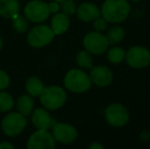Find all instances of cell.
<instances>
[{"mask_svg":"<svg viewBox=\"0 0 150 149\" xmlns=\"http://www.w3.org/2000/svg\"><path fill=\"white\" fill-rule=\"evenodd\" d=\"M131 4L128 0H104L100 7L101 16L109 24H120L129 18Z\"/></svg>","mask_w":150,"mask_h":149,"instance_id":"obj_1","label":"cell"},{"mask_svg":"<svg viewBox=\"0 0 150 149\" xmlns=\"http://www.w3.org/2000/svg\"><path fill=\"white\" fill-rule=\"evenodd\" d=\"M63 86L71 93L82 94L90 90L92 82L89 75L82 68H71L63 78Z\"/></svg>","mask_w":150,"mask_h":149,"instance_id":"obj_2","label":"cell"},{"mask_svg":"<svg viewBox=\"0 0 150 149\" xmlns=\"http://www.w3.org/2000/svg\"><path fill=\"white\" fill-rule=\"evenodd\" d=\"M40 103L48 110H57L62 107L67 100V93L64 88L60 86H48L44 87L39 95Z\"/></svg>","mask_w":150,"mask_h":149,"instance_id":"obj_3","label":"cell"},{"mask_svg":"<svg viewBox=\"0 0 150 149\" xmlns=\"http://www.w3.org/2000/svg\"><path fill=\"white\" fill-rule=\"evenodd\" d=\"M27 125H28L27 117L18 112H8L1 121L2 132L8 137H16L22 134L26 129Z\"/></svg>","mask_w":150,"mask_h":149,"instance_id":"obj_4","label":"cell"},{"mask_svg":"<svg viewBox=\"0 0 150 149\" xmlns=\"http://www.w3.org/2000/svg\"><path fill=\"white\" fill-rule=\"evenodd\" d=\"M104 119L109 126L113 128H122L130 121V112L122 103H111L105 108Z\"/></svg>","mask_w":150,"mask_h":149,"instance_id":"obj_5","label":"cell"},{"mask_svg":"<svg viewBox=\"0 0 150 149\" xmlns=\"http://www.w3.org/2000/svg\"><path fill=\"white\" fill-rule=\"evenodd\" d=\"M54 35L50 26L47 25H37L29 31L27 35L29 45L33 48H42L47 46L53 41Z\"/></svg>","mask_w":150,"mask_h":149,"instance_id":"obj_6","label":"cell"},{"mask_svg":"<svg viewBox=\"0 0 150 149\" xmlns=\"http://www.w3.org/2000/svg\"><path fill=\"white\" fill-rule=\"evenodd\" d=\"M84 49L89 51L93 55H101L109 48V43L106 36L102 32L93 31L89 32L83 38Z\"/></svg>","mask_w":150,"mask_h":149,"instance_id":"obj_7","label":"cell"},{"mask_svg":"<svg viewBox=\"0 0 150 149\" xmlns=\"http://www.w3.org/2000/svg\"><path fill=\"white\" fill-rule=\"evenodd\" d=\"M127 64L135 70H142L150 64V51L143 46H132L126 51Z\"/></svg>","mask_w":150,"mask_h":149,"instance_id":"obj_8","label":"cell"},{"mask_svg":"<svg viewBox=\"0 0 150 149\" xmlns=\"http://www.w3.org/2000/svg\"><path fill=\"white\" fill-rule=\"evenodd\" d=\"M24 16L30 22L35 24H41L45 22L50 16L48 3L43 0H31L25 6Z\"/></svg>","mask_w":150,"mask_h":149,"instance_id":"obj_9","label":"cell"},{"mask_svg":"<svg viewBox=\"0 0 150 149\" xmlns=\"http://www.w3.org/2000/svg\"><path fill=\"white\" fill-rule=\"evenodd\" d=\"M56 141L51 132L48 130H39L32 133L27 141L28 149H54Z\"/></svg>","mask_w":150,"mask_h":149,"instance_id":"obj_10","label":"cell"},{"mask_svg":"<svg viewBox=\"0 0 150 149\" xmlns=\"http://www.w3.org/2000/svg\"><path fill=\"white\" fill-rule=\"evenodd\" d=\"M52 135L56 142L69 145L76 141L79 136L77 129L69 123H56L52 126Z\"/></svg>","mask_w":150,"mask_h":149,"instance_id":"obj_11","label":"cell"},{"mask_svg":"<svg viewBox=\"0 0 150 149\" xmlns=\"http://www.w3.org/2000/svg\"><path fill=\"white\" fill-rule=\"evenodd\" d=\"M89 77L92 85L97 87H108L113 81V72L106 66H93L90 68Z\"/></svg>","mask_w":150,"mask_h":149,"instance_id":"obj_12","label":"cell"},{"mask_svg":"<svg viewBox=\"0 0 150 149\" xmlns=\"http://www.w3.org/2000/svg\"><path fill=\"white\" fill-rule=\"evenodd\" d=\"M30 117L33 125L39 130H49L54 125L49 110L44 107L34 108Z\"/></svg>","mask_w":150,"mask_h":149,"instance_id":"obj_13","label":"cell"},{"mask_svg":"<svg viewBox=\"0 0 150 149\" xmlns=\"http://www.w3.org/2000/svg\"><path fill=\"white\" fill-rule=\"evenodd\" d=\"M78 18L84 23L93 22L98 16H100V8L92 2H83L77 6L76 11Z\"/></svg>","mask_w":150,"mask_h":149,"instance_id":"obj_14","label":"cell"},{"mask_svg":"<svg viewBox=\"0 0 150 149\" xmlns=\"http://www.w3.org/2000/svg\"><path fill=\"white\" fill-rule=\"evenodd\" d=\"M69 26H71L69 16L61 11L54 13V16L51 18V22H50V28L53 31L55 36H59V35L65 33L69 29Z\"/></svg>","mask_w":150,"mask_h":149,"instance_id":"obj_15","label":"cell"},{"mask_svg":"<svg viewBox=\"0 0 150 149\" xmlns=\"http://www.w3.org/2000/svg\"><path fill=\"white\" fill-rule=\"evenodd\" d=\"M18 0H0V16L3 18H12L20 13Z\"/></svg>","mask_w":150,"mask_h":149,"instance_id":"obj_16","label":"cell"},{"mask_svg":"<svg viewBox=\"0 0 150 149\" xmlns=\"http://www.w3.org/2000/svg\"><path fill=\"white\" fill-rule=\"evenodd\" d=\"M16 109L20 113H22L25 117H30L32 112L35 107V101L34 97H32L29 94H23L16 100Z\"/></svg>","mask_w":150,"mask_h":149,"instance_id":"obj_17","label":"cell"},{"mask_svg":"<svg viewBox=\"0 0 150 149\" xmlns=\"http://www.w3.org/2000/svg\"><path fill=\"white\" fill-rule=\"evenodd\" d=\"M44 83L40 78L36 77V76H32V77L28 78L25 84V88L26 91L28 92L29 95L32 97H39L41 92L44 89Z\"/></svg>","mask_w":150,"mask_h":149,"instance_id":"obj_18","label":"cell"},{"mask_svg":"<svg viewBox=\"0 0 150 149\" xmlns=\"http://www.w3.org/2000/svg\"><path fill=\"white\" fill-rule=\"evenodd\" d=\"M126 32H125L124 28L120 27L119 24H113L110 28H107V33L105 34L108 43L110 46L117 45L124 40Z\"/></svg>","mask_w":150,"mask_h":149,"instance_id":"obj_19","label":"cell"},{"mask_svg":"<svg viewBox=\"0 0 150 149\" xmlns=\"http://www.w3.org/2000/svg\"><path fill=\"white\" fill-rule=\"evenodd\" d=\"M106 57L108 61L112 64H122L126 57V50L120 46L113 45L111 48H108L106 51Z\"/></svg>","mask_w":150,"mask_h":149,"instance_id":"obj_20","label":"cell"},{"mask_svg":"<svg viewBox=\"0 0 150 149\" xmlns=\"http://www.w3.org/2000/svg\"><path fill=\"white\" fill-rule=\"evenodd\" d=\"M11 26L13 30L18 34H25L30 28V20L22 14H16L11 18Z\"/></svg>","mask_w":150,"mask_h":149,"instance_id":"obj_21","label":"cell"},{"mask_svg":"<svg viewBox=\"0 0 150 149\" xmlns=\"http://www.w3.org/2000/svg\"><path fill=\"white\" fill-rule=\"evenodd\" d=\"M76 62L82 70H90L93 66V54L86 49L80 50L76 55Z\"/></svg>","mask_w":150,"mask_h":149,"instance_id":"obj_22","label":"cell"},{"mask_svg":"<svg viewBox=\"0 0 150 149\" xmlns=\"http://www.w3.org/2000/svg\"><path fill=\"white\" fill-rule=\"evenodd\" d=\"M14 100L8 92L0 91V112H8L13 108Z\"/></svg>","mask_w":150,"mask_h":149,"instance_id":"obj_23","label":"cell"},{"mask_svg":"<svg viewBox=\"0 0 150 149\" xmlns=\"http://www.w3.org/2000/svg\"><path fill=\"white\" fill-rule=\"evenodd\" d=\"M60 10L61 12H63L64 14L69 16H71L74 14H76L77 11V4L74 0H63L62 2H60Z\"/></svg>","mask_w":150,"mask_h":149,"instance_id":"obj_24","label":"cell"},{"mask_svg":"<svg viewBox=\"0 0 150 149\" xmlns=\"http://www.w3.org/2000/svg\"><path fill=\"white\" fill-rule=\"evenodd\" d=\"M109 23L105 20L103 16H98L96 20H93V27H94L95 31H98V32H104L108 28Z\"/></svg>","mask_w":150,"mask_h":149,"instance_id":"obj_25","label":"cell"},{"mask_svg":"<svg viewBox=\"0 0 150 149\" xmlns=\"http://www.w3.org/2000/svg\"><path fill=\"white\" fill-rule=\"evenodd\" d=\"M10 85V77L5 71L0 70V91L6 90Z\"/></svg>","mask_w":150,"mask_h":149,"instance_id":"obj_26","label":"cell"},{"mask_svg":"<svg viewBox=\"0 0 150 149\" xmlns=\"http://www.w3.org/2000/svg\"><path fill=\"white\" fill-rule=\"evenodd\" d=\"M48 9H49L50 13H56V12L60 11V4L59 2H56L52 0L51 2L48 3Z\"/></svg>","mask_w":150,"mask_h":149,"instance_id":"obj_27","label":"cell"},{"mask_svg":"<svg viewBox=\"0 0 150 149\" xmlns=\"http://www.w3.org/2000/svg\"><path fill=\"white\" fill-rule=\"evenodd\" d=\"M139 139L141 140L142 142H148L150 140V133H149V130H143L141 131L140 135H139Z\"/></svg>","mask_w":150,"mask_h":149,"instance_id":"obj_28","label":"cell"},{"mask_svg":"<svg viewBox=\"0 0 150 149\" xmlns=\"http://www.w3.org/2000/svg\"><path fill=\"white\" fill-rule=\"evenodd\" d=\"M88 148L89 149H104V145L101 144L100 142L96 141V142H92Z\"/></svg>","mask_w":150,"mask_h":149,"instance_id":"obj_29","label":"cell"},{"mask_svg":"<svg viewBox=\"0 0 150 149\" xmlns=\"http://www.w3.org/2000/svg\"><path fill=\"white\" fill-rule=\"evenodd\" d=\"M0 149H14V146L10 142L3 141L0 143Z\"/></svg>","mask_w":150,"mask_h":149,"instance_id":"obj_30","label":"cell"},{"mask_svg":"<svg viewBox=\"0 0 150 149\" xmlns=\"http://www.w3.org/2000/svg\"><path fill=\"white\" fill-rule=\"evenodd\" d=\"M2 45H3V41H2V38H1V36H0V51H1Z\"/></svg>","mask_w":150,"mask_h":149,"instance_id":"obj_31","label":"cell"},{"mask_svg":"<svg viewBox=\"0 0 150 149\" xmlns=\"http://www.w3.org/2000/svg\"><path fill=\"white\" fill-rule=\"evenodd\" d=\"M129 2H133V3H137V2H140L141 0H128Z\"/></svg>","mask_w":150,"mask_h":149,"instance_id":"obj_32","label":"cell"},{"mask_svg":"<svg viewBox=\"0 0 150 149\" xmlns=\"http://www.w3.org/2000/svg\"><path fill=\"white\" fill-rule=\"evenodd\" d=\"M53 1H56V2H59V3H60V2H62V1H63V0H53Z\"/></svg>","mask_w":150,"mask_h":149,"instance_id":"obj_33","label":"cell"},{"mask_svg":"<svg viewBox=\"0 0 150 149\" xmlns=\"http://www.w3.org/2000/svg\"><path fill=\"white\" fill-rule=\"evenodd\" d=\"M149 133H150V129H149Z\"/></svg>","mask_w":150,"mask_h":149,"instance_id":"obj_34","label":"cell"}]
</instances>
